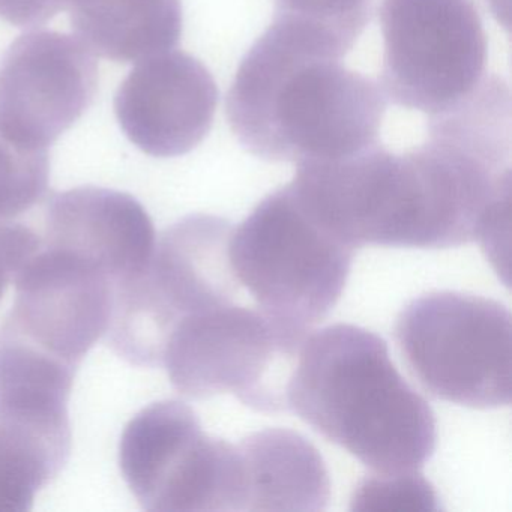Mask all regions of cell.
I'll list each match as a JSON object with an SVG mask.
<instances>
[{"mask_svg":"<svg viewBox=\"0 0 512 512\" xmlns=\"http://www.w3.org/2000/svg\"><path fill=\"white\" fill-rule=\"evenodd\" d=\"M385 110L379 83L274 26L248 50L226 98L242 148L271 163L334 160L376 145Z\"/></svg>","mask_w":512,"mask_h":512,"instance_id":"cell-1","label":"cell"},{"mask_svg":"<svg viewBox=\"0 0 512 512\" xmlns=\"http://www.w3.org/2000/svg\"><path fill=\"white\" fill-rule=\"evenodd\" d=\"M287 409L380 475L418 472L436 449L430 404L398 373L386 341L349 323L307 335Z\"/></svg>","mask_w":512,"mask_h":512,"instance_id":"cell-2","label":"cell"},{"mask_svg":"<svg viewBox=\"0 0 512 512\" xmlns=\"http://www.w3.org/2000/svg\"><path fill=\"white\" fill-rule=\"evenodd\" d=\"M356 251L317 220L290 184L265 197L229 241L230 266L248 298L304 334L340 301Z\"/></svg>","mask_w":512,"mask_h":512,"instance_id":"cell-3","label":"cell"},{"mask_svg":"<svg viewBox=\"0 0 512 512\" xmlns=\"http://www.w3.org/2000/svg\"><path fill=\"white\" fill-rule=\"evenodd\" d=\"M232 230L224 218L194 214L161 233L145 271L116 293L106 337L121 358L158 368L176 323L248 298L230 266Z\"/></svg>","mask_w":512,"mask_h":512,"instance_id":"cell-4","label":"cell"},{"mask_svg":"<svg viewBox=\"0 0 512 512\" xmlns=\"http://www.w3.org/2000/svg\"><path fill=\"white\" fill-rule=\"evenodd\" d=\"M307 335L253 302L218 305L176 323L160 367L188 400L232 392L256 412H289L287 383Z\"/></svg>","mask_w":512,"mask_h":512,"instance_id":"cell-5","label":"cell"},{"mask_svg":"<svg viewBox=\"0 0 512 512\" xmlns=\"http://www.w3.org/2000/svg\"><path fill=\"white\" fill-rule=\"evenodd\" d=\"M511 332L505 305L442 290L410 301L394 335L407 368L431 397L488 410L511 403Z\"/></svg>","mask_w":512,"mask_h":512,"instance_id":"cell-6","label":"cell"},{"mask_svg":"<svg viewBox=\"0 0 512 512\" xmlns=\"http://www.w3.org/2000/svg\"><path fill=\"white\" fill-rule=\"evenodd\" d=\"M119 466L146 511H244L238 446L206 434L182 401H155L128 422Z\"/></svg>","mask_w":512,"mask_h":512,"instance_id":"cell-7","label":"cell"},{"mask_svg":"<svg viewBox=\"0 0 512 512\" xmlns=\"http://www.w3.org/2000/svg\"><path fill=\"white\" fill-rule=\"evenodd\" d=\"M386 98L428 116L451 109L484 79L487 37L473 0H382Z\"/></svg>","mask_w":512,"mask_h":512,"instance_id":"cell-8","label":"cell"},{"mask_svg":"<svg viewBox=\"0 0 512 512\" xmlns=\"http://www.w3.org/2000/svg\"><path fill=\"white\" fill-rule=\"evenodd\" d=\"M97 88V59L82 40L56 31L22 35L0 62V134L49 151L85 115Z\"/></svg>","mask_w":512,"mask_h":512,"instance_id":"cell-9","label":"cell"},{"mask_svg":"<svg viewBox=\"0 0 512 512\" xmlns=\"http://www.w3.org/2000/svg\"><path fill=\"white\" fill-rule=\"evenodd\" d=\"M139 62L116 92L119 125L152 157L188 154L211 131L220 97L214 77L184 52L169 50Z\"/></svg>","mask_w":512,"mask_h":512,"instance_id":"cell-10","label":"cell"},{"mask_svg":"<svg viewBox=\"0 0 512 512\" xmlns=\"http://www.w3.org/2000/svg\"><path fill=\"white\" fill-rule=\"evenodd\" d=\"M44 241L73 248L97 260L121 286L145 271L157 245V233L139 200L121 191L79 187L47 200Z\"/></svg>","mask_w":512,"mask_h":512,"instance_id":"cell-11","label":"cell"},{"mask_svg":"<svg viewBox=\"0 0 512 512\" xmlns=\"http://www.w3.org/2000/svg\"><path fill=\"white\" fill-rule=\"evenodd\" d=\"M244 511H325L331 479L322 455L302 434L266 428L239 443Z\"/></svg>","mask_w":512,"mask_h":512,"instance_id":"cell-12","label":"cell"},{"mask_svg":"<svg viewBox=\"0 0 512 512\" xmlns=\"http://www.w3.org/2000/svg\"><path fill=\"white\" fill-rule=\"evenodd\" d=\"M68 16L79 40L119 64L175 49L182 35L181 0H82Z\"/></svg>","mask_w":512,"mask_h":512,"instance_id":"cell-13","label":"cell"},{"mask_svg":"<svg viewBox=\"0 0 512 512\" xmlns=\"http://www.w3.org/2000/svg\"><path fill=\"white\" fill-rule=\"evenodd\" d=\"M374 0H275L272 26L325 58L341 59L373 14Z\"/></svg>","mask_w":512,"mask_h":512,"instance_id":"cell-14","label":"cell"},{"mask_svg":"<svg viewBox=\"0 0 512 512\" xmlns=\"http://www.w3.org/2000/svg\"><path fill=\"white\" fill-rule=\"evenodd\" d=\"M49 151H32L0 134V223L20 220L46 199Z\"/></svg>","mask_w":512,"mask_h":512,"instance_id":"cell-15","label":"cell"},{"mask_svg":"<svg viewBox=\"0 0 512 512\" xmlns=\"http://www.w3.org/2000/svg\"><path fill=\"white\" fill-rule=\"evenodd\" d=\"M350 511H439L436 490L421 472L365 476L353 491Z\"/></svg>","mask_w":512,"mask_h":512,"instance_id":"cell-16","label":"cell"},{"mask_svg":"<svg viewBox=\"0 0 512 512\" xmlns=\"http://www.w3.org/2000/svg\"><path fill=\"white\" fill-rule=\"evenodd\" d=\"M37 244L38 232L31 224L22 220L0 223V299Z\"/></svg>","mask_w":512,"mask_h":512,"instance_id":"cell-17","label":"cell"}]
</instances>
